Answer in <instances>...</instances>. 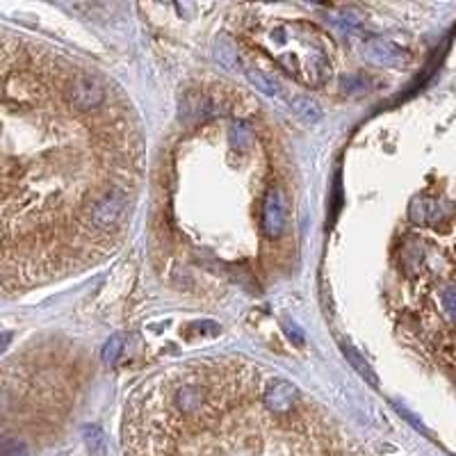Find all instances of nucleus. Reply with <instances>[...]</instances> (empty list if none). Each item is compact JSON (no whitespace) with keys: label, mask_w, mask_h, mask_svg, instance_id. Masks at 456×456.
<instances>
[{"label":"nucleus","mask_w":456,"mask_h":456,"mask_svg":"<svg viewBox=\"0 0 456 456\" xmlns=\"http://www.w3.org/2000/svg\"><path fill=\"white\" fill-rule=\"evenodd\" d=\"M342 89L344 92H349V94H361L368 89V80H365V76H347L342 78Z\"/></svg>","instance_id":"nucleus-12"},{"label":"nucleus","mask_w":456,"mask_h":456,"mask_svg":"<svg viewBox=\"0 0 456 456\" xmlns=\"http://www.w3.org/2000/svg\"><path fill=\"white\" fill-rule=\"evenodd\" d=\"M287 224L285 199L279 190H270L263 203V231L267 237H281Z\"/></svg>","instance_id":"nucleus-5"},{"label":"nucleus","mask_w":456,"mask_h":456,"mask_svg":"<svg viewBox=\"0 0 456 456\" xmlns=\"http://www.w3.org/2000/svg\"><path fill=\"white\" fill-rule=\"evenodd\" d=\"M443 304H445V308H448V313L456 320V290H448L443 294Z\"/></svg>","instance_id":"nucleus-14"},{"label":"nucleus","mask_w":456,"mask_h":456,"mask_svg":"<svg viewBox=\"0 0 456 456\" xmlns=\"http://www.w3.org/2000/svg\"><path fill=\"white\" fill-rule=\"evenodd\" d=\"M3 456H28V450H25V445L18 440H5Z\"/></svg>","instance_id":"nucleus-13"},{"label":"nucleus","mask_w":456,"mask_h":456,"mask_svg":"<svg viewBox=\"0 0 456 456\" xmlns=\"http://www.w3.org/2000/svg\"><path fill=\"white\" fill-rule=\"evenodd\" d=\"M85 436H87V445L92 454L96 456H105V436L98 427H87L85 429Z\"/></svg>","instance_id":"nucleus-10"},{"label":"nucleus","mask_w":456,"mask_h":456,"mask_svg":"<svg viewBox=\"0 0 456 456\" xmlns=\"http://www.w3.org/2000/svg\"><path fill=\"white\" fill-rule=\"evenodd\" d=\"M249 80L253 83V87L258 89V92H263V94H267V96L281 94V85L276 83L272 76L258 71V68H251V71H249Z\"/></svg>","instance_id":"nucleus-8"},{"label":"nucleus","mask_w":456,"mask_h":456,"mask_svg":"<svg viewBox=\"0 0 456 456\" xmlns=\"http://www.w3.org/2000/svg\"><path fill=\"white\" fill-rule=\"evenodd\" d=\"M124 342H126L124 335H112V338L105 342L103 352H101V359L105 365H116V361L121 359V354H124Z\"/></svg>","instance_id":"nucleus-9"},{"label":"nucleus","mask_w":456,"mask_h":456,"mask_svg":"<svg viewBox=\"0 0 456 456\" xmlns=\"http://www.w3.org/2000/svg\"><path fill=\"white\" fill-rule=\"evenodd\" d=\"M231 140H233V144H237L240 148L251 146V142H253L251 128H249V126H244V124H235V126H233V131H231Z\"/></svg>","instance_id":"nucleus-11"},{"label":"nucleus","mask_w":456,"mask_h":456,"mask_svg":"<svg viewBox=\"0 0 456 456\" xmlns=\"http://www.w3.org/2000/svg\"><path fill=\"white\" fill-rule=\"evenodd\" d=\"M361 53L365 62H370L374 66H404L411 59L402 46L381 37H372L368 42H363Z\"/></svg>","instance_id":"nucleus-4"},{"label":"nucleus","mask_w":456,"mask_h":456,"mask_svg":"<svg viewBox=\"0 0 456 456\" xmlns=\"http://www.w3.org/2000/svg\"><path fill=\"white\" fill-rule=\"evenodd\" d=\"M66 103L76 112H94L105 103V83L94 73H78L66 87Z\"/></svg>","instance_id":"nucleus-1"},{"label":"nucleus","mask_w":456,"mask_h":456,"mask_svg":"<svg viewBox=\"0 0 456 456\" xmlns=\"http://www.w3.org/2000/svg\"><path fill=\"white\" fill-rule=\"evenodd\" d=\"M128 210V194L121 187H107L103 194H98L89 205V220L96 228L107 231L124 220Z\"/></svg>","instance_id":"nucleus-2"},{"label":"nucleus","mask_w":456,"mask_h":456,"mask_svg":"<svg viewBox=\"0 0 456 456\" xmlns=\"http://www.w3.org/2000/svg\"><path fill=\"white\" fill-rule=\"evenodd\" d=\"M290 105H292L294 114L306 124H315V121H320V119H322L320 105H317L313 98H308V96H294L290 101Z\"/></svg>","instance_id":"nucleus-6"},{"label":"nucleus","mask_w":456,"mask_h":456,"mask_svg":"<svg viewBox=\"0 0 456 456\" xmlns=\"http://www.w3.org/2000/svg\"><path fill=\"white\" fill-rule=\"evenodd\" d=\"M299 404H301L299 388L285 379L267 383V388L263 392V409L270 415H276V418H287V415H292L299 409Z\"/></svg>","instance_id":"nucleus-3"},{"label":"nucleus","mask_w":456,"mask_h":456,"mask_svg":"<svg viewBox=\"0 0 456 456\" xmlns=\"http://www.w3.org/2000/svg\"><path fill=\"white\" fill-rule=\"evenodd\" d=\"M342 354L347 356V361H349V363L354 365V368H356V370H359V372H361V376H365V379H368V381H370L372 385H376V376L372 374V370H370V365H368V361H365V359H363V356H361L359 352H356V349H354V347H352V344H347V342H342Z\"/></svg>","instance_id":"nucleus-7"}]
</instances>
